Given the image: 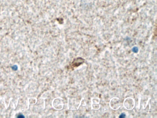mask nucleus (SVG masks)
<instances>
[{
    "instance_id": "obj_1",
    "label": "nucleus",
    "mask_w": 157,
    "mask_h": 118,
    "mask_svg": "<svg viewBox=\"0 0 157 118\" xmlns=\"http://www.w3.org/2000/svg\"><path fill=\"white\" fill-rule=\"evenodd\" d=\"M132 50L134 52L137 53L138 51V49L137 47H134Z\"/></svg>"
},
{
    "instance_id": "obj_2",
    "label": "nucleus",
    "mask_w": 157,
    "mask_h": 118,
    "mask_svg": "<svg viewBox=\"0 0 157 118\" xmlns=\"http://www.w3.org/2000/svg\"><path fill=\"white\" fill-rule=\"evenodd\" d=\"M12 68L14 71H17L18 70V66L16 65H14V66H12Z\"/></svg>"
},
{
    "instance_id": "obj_3",
    "label": "nucleus",
    "mask_w": 157,
    "mask_h": 118,
    "mask_svg": "<svg viewBox=\"0 0 157 118\" xmlns=\"http://www.w3.org/2000/svg\"><path fill=\"white\" fill-rule=\"evenodd\" d=\"M125 116V115L124 114H121V115L120 116V117H121V118H124Z\"/></svg>"
}]
</instances>
